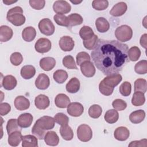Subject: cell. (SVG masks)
Listing matches in <instances>:
<instances>
[{"mask_svg": "<svg viewBox=\"0 0 147 147\" xmlns=\"http://www.w3.org/2000/svg\"><path fill=\"white\" fill-rule=\"evenodd\" d=\"M128 50L127 44L118 41L99 39L91 55L96 68L109 76L121 72L129 61Z\"/></svg>", "mask_w": 147, "mask_h": 147, "instance_id": "1", "label": "cell"}, {"mask_svg": "<svg viewBox=\"0 0 147 147\" xmlns=\"http://www.w3.org/2000/svg\"><path fill=\"white\" fill-rule=\"evenodd\" d=\"M6 18L14 26H21L25 22V17L23 14V10L20 6L10 9L7 13Z\"/></svg>", "mask_w": 147, "mask_h": 147, "instance_id": "2", "label": "cell"}, {"mask_svg": "<svg viewBox=\"0 0 147 147\" xmlns=\"http://www.w3.org/2000/svg\"><path fill=\"white\" fill-rule=\"evenodd\" d=\"M115 36L119 41L126 42L133 36L132 29L127 25L119 26L115 30Z\"/></svg>", "mask_w": 147, "mask_h": 147, "instance_id": "3", "label": "cell"}, {"mask_svg": "<svg viewBox=\"0 0 147 147\" xmlns=\"http://www.w3.org/2000/svg\"><path fill=\"white\" fill-rule=\"evenodd\" d=\"M77 136L78 139L82 142L90 141L92 137V131L91 127L86 124L79 125L77 129Z\"/></svg>", "mask_w": 147, "mask_h": 147, "instance_id": "4", "label": "cell"}, {"mask_svg": "<svg viewBox=\"0 0 147 147\" xmlns=\"http://www.w3.org/2000/svg\"><path fill=\"white\" fill-rule=\"evenodd\" d=\"M38 27L41 33L46 36L52 35L55 30L53 24L49 18H47L42 19L39 22Z\"/></svg>", "mask_w": 147, "mask_h": 147, "instance_id": "5", "label": "cell"}, {"mask_svg": "<svg viewBox=\"0 0 147 147\" xmlns=\"http://www.w3.org/2000/svg\"><path fill=\"white\" fill-rule=\"evenodd\" d=\"M53 9L58 14H64L68 13L71 9V6L66 1L59 0L53 3Z\"/></svg>", "mask_w": 147, "mask_h": 147, "instance_id": "6", "label": "cell"}, {"mask_svg": "<svg viewBox=\"0 0 147 147\" xmlns=\"http://www.w3.org/2000/svg\"><path fill=\"white\" fill-rule=\"evenodd\" d=\"M52 47L51 41L47 38H40L35 43L34 48L36 51L41 53L49 52Z\"/></svg>", "mask_w": 147, "mask_h": 147, "instance_id": "7", "label": "cell"}, {"mask_svg": "<svg viewBox=\"0 0 147 147\" xmlns=\"http://www.w3.org/2000/svg\"><path fill=\"white\" fill-rule=\"evenodd\" d=\"M35 123L41 128L48 130L54 127L55 125V118L49 116H43L38 119Z\"/></svg>", "mask_w": 147, "mask_h": 147, "instance_id": "8", "label": "cell"}, {"mask_svg": "<svg viewBox=\"0 0 147 147\" xmlns=\"http://www.w3.org/2000/svg\"><path fill=\"white\" fill-rule=\"evenodd\" d=\"M84 111L83 106L79 102H72L67 106V113L72 117H79Z\"/></svg>", "mask_w": 147, "mask_h": 147, "instance_id": "9", "label": "cell"}, {"mask_svg": "<svg viewBox=\"0 0 147 147\" xmlns=\"http://www.w3.org/2000/svg\"><path fill=\"white\" fill-rule=\"evenodd\" d=\"M59 45L62 51L68 52L73 49L75 46V42L71 37L64 36L60 38Z\"/></svg>", "mask_w": 147, "mask_h": 147, "instance_id": "10", "label": "cell"}, {"mask_svg": "<svg viewBox=\"0 0 147 147\" xmlns=\"http://www.w3.org/2000/svg\"><path fill=\"white\" fill-rule=\"evenodd\" d=\"M122 80V77L119 74L107 76L102 82L103 83L109 87L113 88L117 86Z\"/></svg>", "mask_w": 147, "mask_h": 147, "instance_id": "11", "label": "cell"}, {"mask_svg": "<svg viewBox=\"0 0 147 147\" xmlns=\"http://www.w3.org/2000/svg\"><path fill=\"white\" fill-rule=\"evenodd\" d=\"M80 66L82 74L86 77L91 78L95 75L96 69L94 64L90 61H85Z\"/></svg>", "mask_w": 147, "mask_h": 147, "instance_id": "12", "label": "cell"}, {"mask_svg": "<svg viewBox=\"0 0 147 147\" xmlns=\"http://www.w3.org/2000/svg\"><path fill=\"white\" fill-rule=\"evenodd\" d=\"M49 84V78L45 74H40L35 80V86L39 90H46Z\"/></svg>", "mask_w": 147, "mask_h": 147, "instance_id": "13", "label": "cell"}, {"mask_svg": "<svg viewBox=\"0 0 147 147\" xmlns=\"http://www.w3.org/2000/svg\"><path fill=\"white\" fill-rule=\"evenodd\" d=\"M127 9L126 3L124 2H119L116 3L110 11V14L114 17H119L125 13Z\"/></svg>", "mask_w": 147, "mask_h": 147, "instance_id": "14", "label": "cell"}, {"mask_svg": "<svg viewBox=\"0 0 147 147\" xmlns=\"http://www.w3.org/2000/svg\"><path fill=\"white\" fill-rule=\"evenodd\" d=\"M49 98L44 94H40L35 98L34 104L36 107L40 110L46 109L49 106Z\"/></svg>", "mask_w": 147, "mask_h": 147, "instance_id": "15", "label": "cell"}, {"mask_svg": "<svg viewBox=\"0 0 147 147\" xmlns=\"http://www.w3.org/2000/svg\"><path fill=\"white\" fill-rule=\"evenodd\" d=\"M14 104L15 107L20 111L25 110L29 109L30 106L29 100L25 96L21 95L18 96L15 98Z\"/></svg>", "mask_w": 147, "mask_h": 147, "instance_id": "16", "label": "cell"}, {"mask_svg": "<svg viewBox=\"0 0 147 147\" xmlns=\"http://www.w3.org/2000/svg\"><path fill=\"white\" fill-rule=\"evenodd\" d=\"M33 119V115L30 113H24L21 114L18 119V123L20 127L26 128L30 126Z\"/></svg>", "mask_w": 147, "mask_h": 147, "instance_id": "17", "label": "cell"}, {"mask_svg": "<svg viewBox=\"0 0 147 147\" xmlns=\"http://www.w3.org/2000/svg\"><path fill=\"white\" fill-rule=\"evenodd\" d=\"M130 136V131L129 129L124 126H120L117 127L114 132V136L115 138L118 141H126Z\"/></svg>", "mask_w": 147, "mask_h": 147, "instance_id": "18", "label": "cell"}, {"mask_svg": "<svg viewBox=\"0 0 147 147\" xmlns=\"http://www.w3.org/2000/svg\"><path fill=\"white\" fill-rule=\"evenodd\" d=\"M40 66L43 70L49 71L56 65V60L52 57H45L40 60Z\"/></svg>", "mask_w": 147, "mask_h": 147, "instance_id": "19", "label": "cell"}, {"mask_svg": "<svg viewBox=\"0 0 147 147\" xmlns=\"http://www.w3.org/2000/svg\"><path fill=\"white\" fill-rule=\"evenodd\" d=\"M17 84V81L16 78L11 75L4 76L2 80V86L6 90H11L14 89Z\"/></svg>", "mask_w": 147, "mask_h": 147, "instance_id": "20", "label": "cell"}, {"mask_svg": "<svg viewBox=\"0 0 147 147\" xmlns=\"http://www.w3.org/2000/svg\"><path fill=\"white\" fill-rule=\"evenodd\" d=\"M13 35V32L11 28L6 25H2L0 27V41L6 42L10 40Z\"/></svg>", "mask_w": 147, "mask_h": 147, "instance_id": "21", "label": "cell"}, {"mask_svg": "<svg viewBox=\"0 0 147 147\" xmlns=\"http://www.w3.org/2000/svg\"><path fill=\"white\" fill-rule=\"evenodd\" d=\"M55 103L57 107L64 109L67 107L70 103V99L67 95L64 94H59L55 97Z\"/></svg>", "mask_w": 147, "mask_h": 147, "instance_id": "22", "label": "cell"}, {"mask_svg": "<svg viewBox=\"0 0 147 147\" xmlns=\"http://www.w3.org/2000/svg\"><path fill=\"white\" fill-rule=\"evenodd\" d=\"M44 141L49 146H57L59 142V138L55 131H49L45 136Z\"/></svg>", "mask_w": 147, "mask_h": 147, "instance_id": "23", "label": "cell"}, {"mask_svg": "<svg viewBox=\"0 0 147 147\" xmlns=\"http://www.w3.org/2000/svg\"><path fill=\"white\" fill-rule=\"evenodd\" d=\"M36 36V29L32 26L26 27L22 32V37L26 42L32 41L35 38Z\"/></svg>", "mask_w": 147, "mask_h": 147, "instance_id": "24", "label": "cell"}, {"mask_svg": "<svg viewBox=\"0 0 147 147\" xmlns=\"http://www.w3.org/2000/svg\"><path fill=\"white\" fill-rule=\"evenodd\" d=\"M145 117V112L143 110H138L132 112L129 115V119L133 123L137 124L144 121Z\"/></svg>", "mask_w": 147, "mask_h": 147, "instance_id": "25", "label": "cell"}, {"mask_svg": "<svg viewBox=\"0 0 147 147\" xmlns=\"http://www.w3.org/2000/svg\"><path fill=\"white\" fill-rule=\"evenodd\" d=\"M20 74L24 79H30L34 76L36 69L33 65H26L21 68Z\"/></svg>", "mask_w": 147, "mask_h": 147, "instance_id": "26", "label": "cell"}, {"mask_svg": "<svg viewBox=\"0 0 147 147\" xmlns=\"http://www.w3.org/2000/svg\"><path fill=\"white\" fill-rule=\"evenodd\" d=\"M22 146L23 147H37V138L32 135H26L22 137Z\"/></svg>", "mask_w": 147, "mask_h": 147, "instance_id": "27", "label": "cell"}, {"mask_svg": "<svg viewBox=\"0 0 147 147\" xmlns=\"http://www.w3.org/2000/svg\"><path fill=\"white\" fill-rule=\"evenodd\" d=\"M95 26L97 30L100 33H105L109 30L110 24L104 17H99L95 21Z\"/></svg>", "mask_w": 147, "mask_h": 147, "instance_id": "28", "label": "cell"}, {"mask_svg": "<svg viewBox=\"0 0 147 147\" xmlns=\"http://www.w3.org/2000/svg\"><path fill=\"white\" fill-rule=\"evenodd\" d=\"M66 90L71 94L77 92L80 89V82L76 78H71L69 82L67 83Z\"/></svg>", "mask_w": 147, "mask_h": 147, "instance_id": "29", "label": "cell"}, {"mask_svg": "<svg viewBox=\"0 0 147 147\" xmlns=\"http://www.w3.org/2000/svg\"><path fill=\"white\" fill-rule=\"evenodd\" d=\"M22 136L21 131H14L9 134L8 143L11 146H18L22 140Z\"/></svg>", "mask_w": 147, "mask_h": 147, "instance_id": "30", "label": "cell"}, {"mask_svg": "<svg viewBox=\"0 0 147 147\" xmlns=\"http://www.w3.org/2000/svg\"><path fill=\"white\" fill-rule=\"evenodd\" d=\"M59 131L61 137L66 141H70L74 137L73 131L71 127L68 125L61 126L60 128Z\"/></svg>", "mask_w": 147, "mask_h": 147, "instance_id": "31", "label": "cell"}, {"mask_svg": "<svg viewBox=\"0 0 147 147\" xmlns=\"http://www.w3.org/2000/svg\"><path fill=\"white\" fill-rule=\"evenodd\" d=\"M145 102L144 93L140 91H136L134 93L131 98V103L135 106H140L143 105Z\"/></svg>", "mask_w": 147, "mask_h": 147, "instance_id": "32", "label": "cell"}, {"mask_svg": "<svg viewBox=\"0 0 147 147\" xmlns=\"http://www.w3.org/2000/svg\"><path fill=\"white\" fill-rule=\"evenodd\" d=\"M119 118V114L117 110L115 109H110L107 110L104 116L105 120L109 123H115Z\"/></svg>", "mask_w": 147, "mask_h": 147, "instance_id": "33", "label": "cell"}, {"mask_svg": "<svg viewBox=\"0 0 147 147\" xmlns=\"http://www.w3.org/2000/svg\"><path fill=\"white\" fill-rule=\"evenodd\" d=\"M6 130L8 134H11L14 131H21V127L18 123V121L16 119H9L6 125Z\"/></svg>", "mask_w": 147, "mask_h": 147, "instance_id": "34", "label": "cell"}, {"mask_svg": "<svg viewBox=\"0 0 147 147\" xmlns=\"http://www.w3.org/2000/svg\"><path fill=\"white\" fill-rule=\"evenodd\" d=\"M68 17V27L79 25L83 23V19L82 17L78 13H72L69 14Z\"/></svg>", "mask_w": 147, "mask_h": 147, "instance_id": "35", "label": "cell"}, {"mask_svg": "<svg viewBox=\"0 0 147 147\" xmlns=\"http://www.w3.org/2000/svg\"><path fill=\"white\" fill-rule=\"evenodd\" d=\"M79 35L81 38L84 41L88 40L92 38L94 33L91 28L88 26H83L79 30Z\"/></svg>", "mask_w": 147, "mask_h": 147, "instance_id": "36", "label": "cell"}, {"mask_svg": "<svg viewBox=\"0 0 147 147\" xmlns=\"http://www.w3.org/2000/svg\"><path fill=\"white\" fill-rule=\"evenodd\" d=\"M53 79L57 83H63L68 78L67 72L63 69H58L56 71L53 75Z\"/></svg>", "mask_w": 147, "mask_h": 147, "instance_id": "37", "label": "cell"}, {"mask_svg": "<svg viewBox=\"0 0 147 147\" xmlns=\"http://www.w3.org/2000/svg\"><path fill=\"white\" fill-rule=\"evenodd\" d=\"M141 56V51L137 47H131L127 52L128 59L132 61H136L138 60Z\"/></svg>", "mask_w": 147, "mask_h": 147, "instance_id": "38", "label": "cell"}, {"mask_svg": "<svg viewBox=\"0 0 147 147\" xmlns=\"http://www.w3.org/2000/svg\"><path fill=\"white\" fill-rule=\"evenodd\" d=\"M147 90L146 80L144 79H138L134 82V92L140 91L145 93Z\"/></svg>", "mask_w": 147, "mask_h": 147, "instance_id": "39", "label": "cell"}, {"mask_svg": "<svg viewBox=\"0 0 147 147\" xmlns=\"http://www.w3.org/2000/svg\"><path fill=\"white\" fill-rule=\"evenodd\" d=\"M102 113V107L98 105H93L88 109V115L92 118H98Z\"/></svg>", "mask_w": 147, "mask_h": 147, "instance_id": "40", "label": "cell"}, {"mask_svg": "<svg viewBox=\"0 0 147 147\" xmlns=\"http://www.w3.org/2000/svg\"><path fill=\"white\" fill-rule=\"evenodd\" d=\"M134 71L138 74L142 75L147 73V61L142 60L138 61L134 66Z\"/></svg>", "mask_w": 147, "mask_h": 147, "instance_id": "41", "label": "cell"}, {"mask_svg": "<svg viewBox=\"0 0 147 147\" xmlns=\"http://www.w3.org/2000/svg\"><path fill=\"white\" fill-rule=\"evenodd\" d=\"M63 64L65 67L68 69H78L74 59L71 55H67L63 59Z\"/></svg>", "mask_w": 147, "mask_h": 147, "instance_id": "42", "label": "cell"}, {"mask_svg": "<svg viewBox=\"0 0 147 147\" xmlns=\"http://www.w3.org/2000/svg\"><path fill=\"white\" fill-rule=\"evenodd\" d=\"M92 6L96 10H103L107 8L109 2L107 0H94L92 2Z\"/></svg>", "mask_w": 147, "mask_h": 147, "instance_id": "43", "label": "cell"}, {"mask_svg": "<svg viewBox=\"0 0 147 147\" xmlns=\"http://www.w3.org/2000/svg\"><path fill=\"white\" fill-rule=\"evenodd\" d=\"M32 133L33 135H34L39 140H43L44 139L45 136L46 134V130L41 128L36 123L34 124L32 129Z\"/></svg>", "mask_w": 147, "mask_h": 147, "instance_id": "44", "label": "cell"}, {"mask_svg": "<svg viewBox=\"0 0 147 147\" xmlns=\"http://www.w3.org/2000/svg\"><path fill=\"white\" fill-rule=\"evenodd\" d=\"M98 36L96 34H94L92 38L88 40H84L83 41V45L84 47L88 49V50H92L95 48L96 47V45L98 41Z\"/></svg>", "mask_w": 147, "mask_h": 147, "instance_id": "45", "label": "cell"}, {"mask_svg": "<svg viewBox=\"0 0 147 147\" xmlns=\"http://www.w3.org/2000/svg\"><path fill=\"white\" fill-rule=\"evenodd\" d=\"M119 92L121 94L124 96L130 95L131 91V86L130 82H124L119 87Z\"/></svg>", "mask_w": 147, "mask_h": 147, "instance_id": "46", "label": "cell"}, {"mask_svg": "<svg viewBox=\"0 0 147 147\" xmlns=\"http://www.w3.org/2000/svg\"><path fill=\"white\" fill-rule=\"evenodd\" d=\"M53 19L55 22L60 25L68 27V17L64 14H55L53 17Z\"/></svg>", "mask_w": 147, "mask_h": 147, "instance_id": "47", "label": "cell"}, {"mask_svg": "<svg viewBox=\"0 0 147 147\" xmlns=\"http://www.w3.org/2000/svg\"><path fill=\"white\" fill-rule=\"evenodd\" d=\"M54 118H55L56 123L61 126L67 125H68V122H69L68 117L65 114L62 113H57L55 115Z\"/></svg>", "mask_w": 147, "mask_h": 147, "instance_id": "48", "label": "cell"}, {"mask_svg": "<svg viewBox=\"0 0 147 147\" xmlns=\"http://www.w3.org/2000/svg\"><path fill=\"white\" fill-rule=\"evenodd\" d=\"M10 60L13 65L15 66H18L20 65L21 63L22 62L23 57L20 52H16L11 55L10 57Z\"/></svg>", "mask_w": 147, "mask_h": 147, "instance_id": "49", "label": "cell"}, {"mask_svg": "<svg viewBox=\"0 0 147 147\" xmlns=\"http://www.w3.org/2000/svg\"><path fill=\"white\" fill-rule=\"evenodd\" d=\"M112 106L115 110L118 111H122L126 108L127 103L125 101L121 99H116L113 102Z\"/></svg>", "mask_w": 147, "mask_h": 147, "instance_id": "50", "label": "cell"}, {"mask_svg": "<svg viewBox=\"0 0 147 147\" xmlns=\"http://www.w3.org/2000/svg\"><path fill=\"white\" fill-rule=\"evenodd\" d=\"M76 63L78 65H80L83 63L87 61H90L91 58L88 53H87L86 52H80L78 53L76 57Z\"/></svg>", "mask_w": 147, "mask_h": 147, "instance_id": "51", "label": "cell"}, {"mask_svg": "<svg viewBox=\"0 0 147 147\" xmlns=\"http://www.w3.org/2000/svg\"><path fill=\"white\" fill-rule=\"evenodd\" d=\"M30 6L36 10H41L43 9L45 5L44 0H30L29 1Z\"/></svg>", "mask_w": 147, "mask_h": 147, "instance_id": "52", "label": "cell"}, {"mask_svg": "<svg viewBox=\"0 0 147 147\" xmlns=\"http://www.w3.org/2000/svg\"><path fill=\"white\" fill-rule=\"evenodd\" d=\"M99 90L100 93L105 96H109L111 95L114 91L113 88L107 87V86L105 85L102 81L100 82L99 84Z\"/></svg>", "mask_w": 147, "mask_h": 147, "instance_id": "53", "label": "cell"}, {"mask_svg": "<svg viewBox=\"0 0 147 147\" xmlns=\"http://www.w3.org/2000/svg\"><path fill=\"white\" fill-rule=\"evenodd\" d=\"M11 110V106L7 103H1L0 104V114L4 116L7 114Z\"/></svg>", "mask_w": 147, "mask_h": 147, "instance_id": "54", "label": "cell"}, {"mask_svg": "<svg viewBox=\"0 0 147 147\" xmlns=\"http://www.w3.org/2000/svg\"><path fill=\"white\" fill-rule=\"evenodd\" d=\"M146 142L147 140L146 139H142L140 141H133L130 142V143L129 144V146H146Z\"/></svg>", "mask_w": 147, "mask_h": 147, "instance_id": "55", "label": "cell"}, {"mask_svg": "<svg viewBox=\"0 0 147 147\" xmlns=\"http://www.w3.org/2000/svg\"><path fill=\"white\" fill-rule=\"evenodd\" d=\"M146 37H147V34L146 33L144 34L143 35L141 36L140 40V43L141 45L145 49L146 48Z\"/></svg>", "mask_w": 147, "mask_h": 147, "instance_id": "56", "label": "cell"}, {"mask_svg": "<svg viewBox=\"0 0 147 147\" xmlns=\"http://www.w3.org/2000/svg\"><path fill=\"white\" fill-rule=\"evenodd\" d=\"M17 1H3V3H4L5 4L7 5H11V3H15V2H17Z\"/></svg>", "mask_w": 147, "mask_h": 147, "instance_id": "57", "label": "cell"}, {"mask_svg": "<svg viewBox=\"0 0 147 147\" xmlns=\"http://www.w3.org/2000/svg\"><path fill=\"white\" fill-rule=\"evenodd\" d=\"M71 2L72 3H74V4H75V5H78V4H79V3H81L82 2V1H71Z\"/></svg>", "mask_w": 147, "mask_h": 147, "instance_id": "58", "label": "cell"}]
</instances>
